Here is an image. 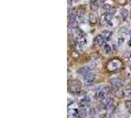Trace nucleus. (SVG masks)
Segmentation results:
<instances>
[{
  "instance_id": "20e7f679",
  "label": "nucleus",
  "mask_w": 131,
  "mask_h": 118,
  "mask_svg": "<svg viewBox=\"0 0 131 118\" xmlns=\"http://www.w3.org/2000/svg\"><path fill=\"white\" fill-rule=\"evenodd\" d=\"M90 102H91V99L89 96H85L84 98H82L80 101H79V105L81 107H85V106H89L90 105Z\"/></svg>"
},
{
  "instance_id": "f8f14e48",
  "label": "nucleus",
  "mask_w": 131,
  "mask_h": 118,
  "mask_svg": "<svg viewBox=\"0 0 131 118\" xmlns=\"http://www.w3.org/2000/svg\"><path fill=\"white\" fill-rule=\"evenodd\" d=\"M89 71H91V68H90V66H85V67H82L81 69H79V70H78V73L84 76V75H85L86 73H88Z\"/></svg>"
},
{
  "instance_id": "f257e3e1",
  "label": "nucleus",
  "mask_w": 131,
  "mask_h": 118,
  "mask_svg": "<svg viewBox=\"0 0 131 118\" xmlns=\"http://www.w3.org/2000/svg\"><path fill=\"white\" fill-rule=\"evenodd\" d=\"M122 67V63H121V61L118 60V59H113V60H111L109 63H108V65H107V69L109 71H116L120 69Z\"/></svg>"
},
{
  "instance_id": "9b49d317",
  "label": "nucleus",
  "mask_w": 131,
  "mask_h": 118,
  "mask_svg": "<svg viewBox=\"0 0 131 118\" xmlns=\"http://www.w3.org/2000/svg\"><path fill=\"white\" fill-rule=\"evenodd\" d=\"M115 107H116V102H115L113 99H111V100L108 102V104L107 105V109L111 111V110H113Z\"/></svg>"
},
{
  "instance_id": "dca6fc26",
  "label": "nucleus",
  "mask_w": 131,
  "mask_h": 118,
  "mask_svg": "<svg viewBox=\"0 0 131 118\" xmlns=\"http://www.w3.org/2000/svg\"><path fill=\"white\" fill-rule=\"evenodd\" d=\"M101 35L105 37V39H106V40H107V39H109V37L111 36V33H110V32H108V31H105V32H103Z\"/></svg>"
},
{
  "instance_id": "ddd939ff",
  "label": "nucleus",
  "mask_w": 131,
  "mask_h": 118,
  "mask_svg": "<svg viewBox=\"0 0 131 118\" xmlns=\"http://www.w3.org/2000/svg\"><path fill=\"white\" fill-rule=\"evenodd\" d=\"M68 22L70 24L77 23V16L75 14H69L68 15Z\"/></svg>"
},
{
  "instance_id": "393cba45",
  "label": "nucleus",
  "mask_w": 131,
  "mask_h": 118,
  "mask_svg": "<svg viewBox=\"0 0 131 118\" xmlns=\"http://www.w3.org/2000/svg\"><path fill=\"white\" fill-rule=\"evenodd\" d=\"M130 19H131V14H130Z\"/></svg>"
},
{
  "instance_id": "6e6552de",
  "label": "nucleus",
  "mask_w": 131,
  "mask_h": 118,
  "mask_svg": "<svg viewBox=\"0 0 131 118\" xmlns=\"http://www.w3.org/2000/svg\"><path fill=\"white\" fill-rule=\"evenodd\" d=\"M99 92H102V93H104V94H109L111 91H110V88L107 86V85H104V86H102V87H100L99 88V90H98Z\"/></svg>"
},
{
  "instance_id": "423d86ee",
  "label": "nucleus",
  "mask_w": 131,
  "mask_h": 118,
  "mask_svg": "<svg viewBox=\"0 0 131 118\" xmlns=\"http://www.w3.org/2000/svg\"><path fill=\"white\" fill-rule=\"evenodd\" d=\"M88 114H89V111H88L86 108H84V107L78 110V117L85 118V117H87Z\"/></svg>"
},
{
  "instance_id": "6ab92c4d",
  "label": "nucleus",
  "mask_w": 131,
  "mask_h": 118,
  "mask_svg": "<svg viewBox=\"0 0 131 118\" xmlns=\"http://www.w3.org/2000/svg\"><path fill=\"white\" fill-rule=\"evenodd\" d=\"M69 114L72 115V116H78V110H77V109H72V110H69Z\"/></svg>"
},
{
  "instance_id": "0eeeda50",
  "label": "nucleus",
  "mask_w": 131,
  "mask_h": 118,
  "mask_svg": "<svg viewBox=\"0 0 131 118\" xmlns=\"http://www.w3.org/2000/svg\"><path fill=\"white\" fill-rule=\"evenodd\" d=\"M102 19H104V21L107 24H111V20H112V14H110V13H106L103 17H102Z\"/></svg>"
},
{
  "instance_id": "aec40b11",
  "label": "nucleus",
  "mask_w": 131,
  "mask_h": 118,
  "mask_svg": "<svg viewBox=\"0 0 131 118\" xmlns=\"http://www.w3.org/2000/svg\"><path fill=\"white\" fill-rule=\"evenodd\" d=\"M84 14H85V11H84V10H80V9H79L78 14H77V16H78V19H83Z\"/></svg>"
},
{
  "instance_id": "1a4fd4ad",
  "label": "nucleus",
  "mask_w": 131,
  "mask_h": 118,
  "mask_svg": "<svg viewBox=\"0 0 131 118\" xmlns=\"http://www.w3.org/2000/svg\"><path fill=\"white\" fill-rule=\"evenodd\" d=\"M80 90V84L78 82H74L71 84V87H70V92H77Z\"/></svg>"
},
{
  "instance_id": "9d476101",
  "label": "nucleus",
  "mask_w": 131,
  "mask_h": 118,
  "mask_svg": "<svg viewBox=\"0 0 131 118\" xmlns=\"http://www.w3.org/2000/svg\"><path fill=\"white\" fill-rule=\"evenodd\" d=\"M90 7L92 11H96L99 8V4H98V0H91L90 2Z\"/></svg>"
},
{
  "instance_id": "a211bd4d",
  "label": "nucleus",
  "mask_w": 131,
  "mask_h": 118,
  "mask_svg": "<svg viewBox=\"0 0 131 118\" xmlns=\"http://www.w3.org/2000/svg\"><path fill=\"white\" fill-rule=\"evenodd\" d=\"M131 96V87H126L124 90V96Z\"/></svg>"
},
{
  "instance_id": "f03ea898",
  "label": "nucleus",
  "mask_w": 131,
  "mask_h": 118,
  "mask_svg": "<svg viewBox=\"0 0 131 118\" xmlns=\"http://www.w3.org/2000/svg\"><path fill=\"white\" fill-rule=\"evenodd\" d=\"M84 77V80H85V82L89 83V84H91V83H93L95 81L96 79V73L94 72H92V71H89L88 73H86L85 75L83 76Z\"/></svg>"
},
{
  "instance_id": "5701e85b",
  "label": "nucleus",
  "mask_w": 131,
  "mask_h": 118,
  "mask_svg": "<svg viewBox=\"0 0 131 118\" xmlns=\"http://www.w3.org/2000/svg\"><path fill=\"white\" fill-rule=\"evenodd\" d=\"M68 2V10L70 9V6H72V0H67Z\"/></svg>"
},
{
  "instance_id": "b1692460",
  "label": "nucleus",
  "mask_w": 131,
  "mask_h": 118,
  "mask_svg": "<svg viewBox=\"0 0 131 118\" xmlns=\"http://www.w3.org/2000/svg\"><path fill=\"white\" fill-rule=\"evenodd\" d=\"M129 34H130V35H131V30L129 31Z\"/></svg>"
},
{
  "instance_id": "2eb2a0df",
  "label": "nucleus",
  "mask_w": 131,
  "mask_h": 118,
  "mask_svg": "<svg viewBox=\"0 0 131 118\" xmlns=\"http://www.w3.org/2000/svg\"><path fill=\"white\" fill-rule=\"evenodd\" d=\"M120 15H121V17H122L123 19H126V18L128 17V10L125 9V8H122V9L120 10Z\"/></svg>"
},
{
  "instance_id": "f3484780",
  "label": "nucleus",
  "mask_w": 131,
  "mask_h": 118,
  "mask_svg": "<svg viewBox=\"0 0 131 118\" xmlns=\"http://www.w3.org/2000/svg\"><path fill=\"white\" fill-rule=\"evenodd\" d=\"M104 50H105V52H106L107 54H109V53L111 52V47H110L109 44L106 43V44H104Z\"/></svg>"
},
{
  "instance_id": "7ed1b4c3",
  "label": "nucleus",
  "mask_w": 131,
  "mask_h": 118,
  "mask_svg": "<svg viewBox=\"0 0 131 118\" xmlns=\"http://www.w3.org/2000/svg\"><path fill=\"white\" fill-rule=\"evenodd\" d=\"M105 42H106V39H105V37L102 35H97L95 37V39H94V43L98 44V45H103Z\"/></svg>"
},
{
  "instance_id": "39448f33",
  "label": "nucleus",
  "mask_w": 131,
  "mask_h": 118,
  "mask_svg": "<svg viewBox=\"0 0 131 118\" xmlns=\"http://www.w3.org/2000/svg\"><path fill=\"white\" fill-rule=\"evenodd\" d=\"M109 83H110V85L113 86V87H118V88H120V87L122 86V81H121L120 79H117V78L110 79V80H109Z\"/></svg>"
},
{
  "instance_id": "412c9836",
  "label": "nucleus",
  "mask_w": 131,
  "mask_h": 118,
  "mask_svg": "<svg viewBox=\"0 0 131 118\" xmlns=\"http://www.w3.org/2000/svg\"><path fill=\"white\" fill-rule=\"evenodd\" d=\"M125 106H126V108L131 112V99L130 100H126V101H125Z\"/></svg>"
},
{
  "instance_id": "4be33fe9",
  "label": "nucleus",
  "mask_w": 131,
  "mask_h": 118,
  "mask_svg": "<svg viewBox=\"0 0 131 118\" xmlns=\"http://www.w3.org/2000/svg\"><path fill=\"white\" fill-rule=\"evenodd\" d=\"M89 114H90L91 116H95L96 114H97V110H96L95 108H91V109L89 110Z\"/></svg>"
},
{
  "instance_id": "4468645a",
  "label": "nucleus",
  "mask_w": 131,
  "mask_h": 118,
  "mask_svg": "<svg viewBox=\"0 0 131 118\" xmlns=\"http://www.w3.org/2000/svg\"><path fill=\"white\" fill-rule=\"evenodd\" d=\"M89 22L91 24H96L97 23V17L94 13H91L89 15Z\"/></svg>"
}]
</instances>
